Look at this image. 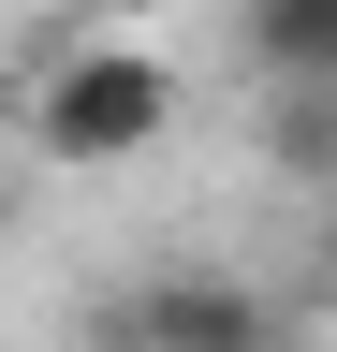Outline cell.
I'll list each match as a JSON object with an SVG mask.
<instances>
[{"mask_svg": "<svg viewBox=\"0 0 337 352\" xmlns=\"http://www.w3.org/2000/svg\"><path fill=\"white\" fill-rule=\"evenodd\" d=\"M176 118H191V88H176V59L132 44V30H73V44H45L30 88H15V132H30L45 176H117V162H147Z\"/></svg>", "mask_w": 337, "mask_h": 352, "instance_id": "obj_1", "label": "cell"}, {"mask_svg": "<svg viewBox=\"0 0 337 352\" xmlns=\"http://www.w3.org/2000/svg\"><path fill=\"white\" fill-rule=\"evenodd\" d=\"M73 352H293V294L249 264H147L73 323Z\"/></svg>", "mask_w": 337, "mask_h": 352, "instance_id": "obj_2", "label": "cell"}, {"mask_svg": "<svg viewBox=\"0 0 337 352\" xmlns=\"http://www.w3.org/2000/svg\"><path fill=\"white\" fill-rule=\"evenodd\" d=\"M235 44L264 88H337V0H235Z\"/></svg>", "mask_w": 337, "mask_h": 352, "instance_id": "obj_3", "label": "cell"}, {"mask_svg": "<svg viewBox=\"0 0 337 352\" xmlns=\"http://www.w3.org/2000/svg\"><path fill=\"white\" fill-rule=\"evenodd\" d=\"M264 147H279V176L308 191V176L337 162V88H279V118H264Z\"/></svg>", "mask_w": 337, "mask_h": 352, "instance_id": "obj_4", "label": "cell"}]
</instances>
